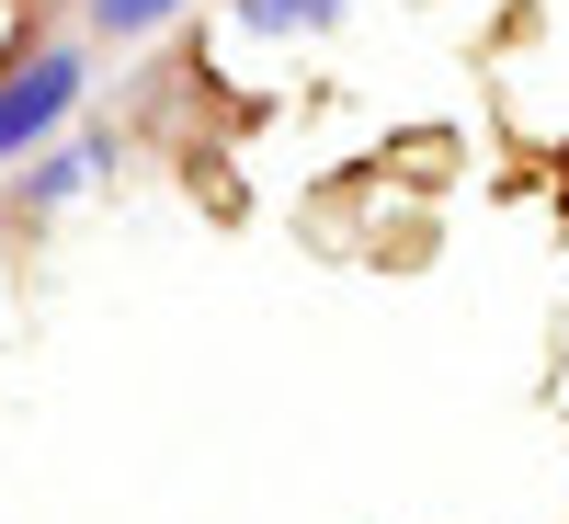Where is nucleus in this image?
Returning <instances> with one entry per match:
<instances>
[{
  "mask_svg": "<svg viewBox=\"0 0 569 524\" xmlns=\"http://www.w3.org/2000/svg\"><path fill=\"white\" fill-rule=\"evenodd\" d=\"M80 91H91V34H34V46L0 58V182H12L46 137H69Z\"/></svg>",
  "mask_w": 569,
  "mask_h": 524,
  "instance_id": "1",
  "label": "nucleus"
},
{
  "mask_svg": "<svg viewBox=\"0 0 569 524\" xmlns=\"http://www.w3.org/2000/svg\"><path fill=\"white\" fill-rule=\"evenodd\" d=\"M103 160H114V137H46V149L12 171V217H69L80 195H91V182H103Z\"/></svg>",
  "mask_w": 569,
  "mask_h": 524,
  "instance_id": "2",
  "label": "nucleus"
},
{
  "mask_svg": "<svg viewBox=\"0 0 569 524\" xmlns=\"http://www.w3.org/2000/svg\"><path fill=\"white\" fill-rule=\"evenodd\" d=\"M353 0H228V23L240 34H262V46H284V34H330Z\"/></svg>",
  "mask_w": 569,
  "mask_h": 524,
  "instance_id": "3",
  "label": "nucleus"
},
{
  "mask_svg": "<svg viewBox=\"0 0 569 524\" xmlns=\"http://www.w3.org/2000/svg\"><path fill=\"white\" fill-rule=\"evenodd\" d=\"M182 12H194V0H80V34L91 46H137V34H160Z\"/></svg>",
  "mask_w": 569,
  "mask_h": 524,
  "instance_id": "4",
  "label": "nucleus"
}]
</instances>
